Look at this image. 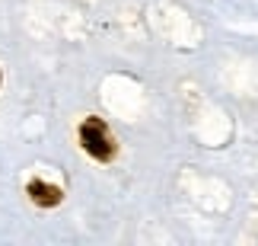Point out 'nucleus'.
Masks as SVG:
<instances>
[{
	"mask_svg": "<svg viewBox=\"0 0 258 246\" xmlns=\"http://www.w3.org/2000/svg\"><path fill=\"white\" fill-rule=\"evenodd\" d=\"M80 147L93 157V160L99 163H112L115 157H118V141H115V134H112V128H108L99 115H89V119L80 122Z\"/></svg>",
	"mask_w": 258,
	"mask_h": 246,
	"instance_id": "nucleus-1",
	"label": "nucleus"
},
{
	"mask_svg": "<svg viewBox=\"0 0 258 246\" xmlns=\"http://www.w3.org/2000/svg\"><path fill=\"white\" fill-rule=\"evenodd\" d=\"M26 195L32 199V205H38V208H54V205L64 202V189H61V185H51V182H42V179L29 182Z\"/></svg>",
	"mask_w": 258,
	"mask_h": 246,
	"instance_id": "nucleus-2",
	"label": "nucleus"
}]
</instances>
